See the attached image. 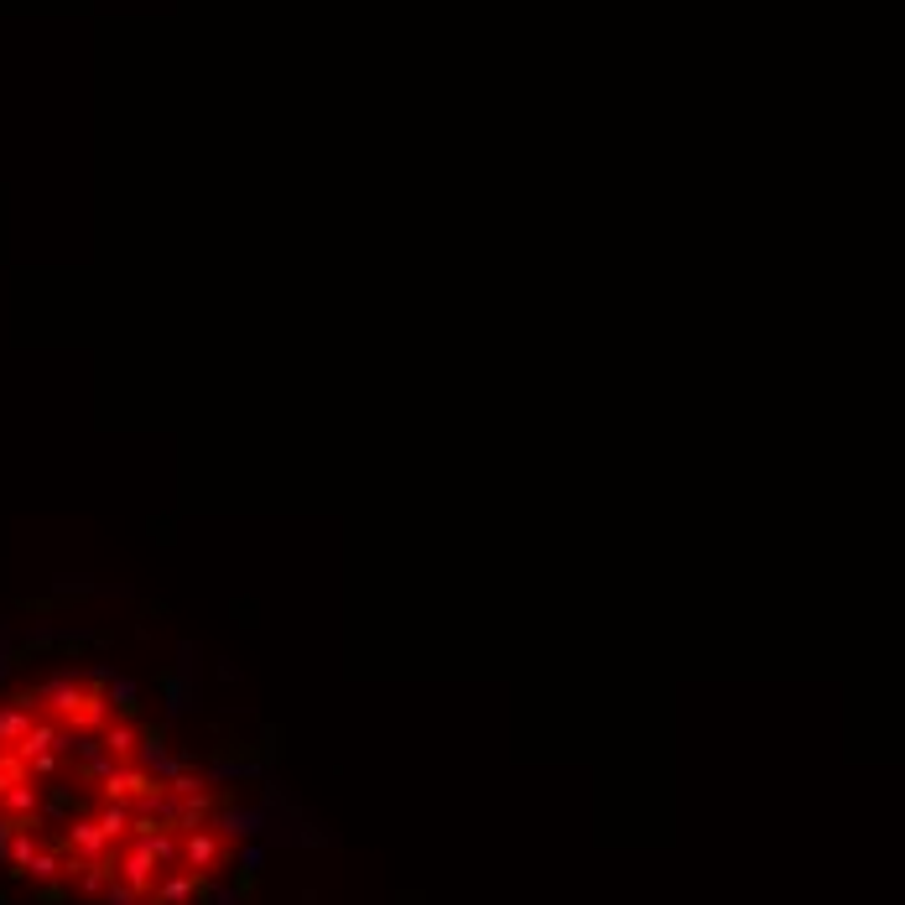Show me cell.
<instances>
[{"instance_id": "6da1fadb", "label": "cell", "mask_w": 905, "mask_h": 905, "mask_svg": "<svg viewBox=\"0 0 905 905\" xmlns=\"http://www.w3.org/2000/svg\"><path fill=\"white\" fill-rule=\"evenodd\" d=\"M276 786L177 671L47 635L0 661V905H255Z\"/></svg>"}]
</instances>
